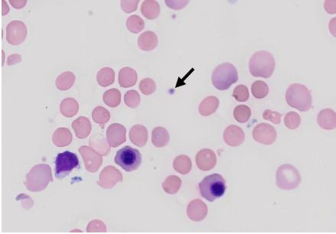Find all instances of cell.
Returning a JSON list of instances; mask_svg holds the SVG:
<instances>
[{"label":"cell","instance_id":"7c38bea8","mask_svg":"<svg viewBox=\"0 0 336 234\" xmlns=\"http://www.w3.org/2000/svg\"><path fill=\"white\" fill-rule=\"evenodd\" d=\"M122 181V175L116 168L113 166H108L104 168L102 173L100 174L98 185L104 189H112L118 182Z\"/></svg>","mask_w":336,"mask_h":234},{"label":"cell","instance_id":"1f68e13d","mask_svg":"<svg viewBox=\"0 0 336 234\" xmlns=\"http://www.w3.org/2000/svg\"><path fill=\"white\" fill-rule=\"evenodd\" d=\"M252 116L250 108L246 105H239L234 110V117L238 123H245L250 120Z\"/></svg>","mask_w":336,"mask_h":234},{"label":"cell","instance_id":"ba28073f","mask_svg":"<svg viewBox=\"0 0 336 234\" xmlns=\"http://www.w3.org/2000/svg\"><path fill=\"white\" fill-rule=\"evenodd\" d=\"M79 166V159L77 155L66 151L59 153L56 159V179H62L66 177L74 169Z\"/></svg>","mask_w":336,"mask_h":234},{"label":"cell","instance_id":"f35d334b","mask_svg":"<svg viewBox=\"0 0 336 234\" xmlns=\"http://www.w3.org/2000/svg\"><path fill=\"white\" fill-rule=\"evenodd\" d=\"M233 97L238 102H245L249 98V90L243 84L235 87L233 92Z\"/></svg>","mask_w":336,"mask_h":234},{"label":"cell","instance_id":"7a4b0ae2","mask_svg":"<svg viewBox=\"0 0 336 234\" xmlns=\"http://www.w3.org/2000/svg\"><path fill=\"white\" fill-rule=\"evenodd\" d=\"M51 182H53L51 168L46 164H40L27 174L24 185L30 192H40L44 191Z\"/></svg>","mask_w":336,"mask_h":234},{"label":"cell","instance_id":"e0dca14e","mask_svg":"<svg viewBox=\"0 0 336 234\" xmlns=\"http://www.w3.org/2000/svg\"><path fill=\"white\" fill-rule=\"evenodd\" d=\"M317 123L323 130H334L336 127V112L331 109L322 110L317 116Z\"/></svg>","mask_w":336,"mask_h":234},{"label":"cell","instance_id":"f1b7e54d","mask_svg":"<svg viewBox=\"0 0 336 234\" xmlns=\"http://www.w3.org/2000/svg\"><path fill=\"white\" fill-rule=\"evenodd\" d=\"M162 189L166 193L175 195L181 189L182 180L178 176L170 175L162 183Z\"/></svg>","mask_w":336,"mask_h":234},{"label":"cell","instance_id":"3957f363","mask_svg":"<svg viewBox=\"0 0 336 234\" xmlns=\"http://www.w3.org/2000/svg\"><path fill=\"white\" fill-rule=\"evenodd\" d=\"M286 100L290 107L301 112L308 111L312 107L311 93L304 84H291L286 93Z\"/></svg>","mask_w":336,"mask_h":234},{"label":"cell","instance_id":"9a60e30c","mask_svg":"<svg viewBox=\"0 0 336 234\" xmlns=\"http://www.w3.org/2000/svg\"><path fill=\"white\" fill-rule=\"evenodd\" d=\"M245 134L242 128L234 125L228 126L224 133V140L226 144L233 147L240 146L244 141Z\"/></svg>","mask_w":336,"mask_h":234},{"label":"cell","instance_id":"ffe728a7","mask_svg":"<svg viewBox=\"0 0 336 234\" xmlns=\"http://www.w3.org/2000/svg\"><path fill=\"white\" fill-rule=\"evenodd\" d=\"M138 80V73L130 67H124L119 72V84L124 88L132 87Z\"/></svg>","mask_w":336,"mask_h":234},{"label":"cell","instance_id":"4fadbf2b","mask_svg":"<svg viewBox=\"0 0 336 234\" xmlns=\"http://www.w3.org/2000/svg\"><path fill=\"white\" fill-rule=\"evenodd\" d=\"M126 128L119 123L111 124L106 130V140L110 147L116 148L126 142Z\"/></svg>","mask_w":336,"mask_h":234},{"label":"cell","instance_id":"cb8c5ba5","mask_svg":"<svg viewBox=\"0 0 336 234\" xmlns=\"http://www.w3.org/2000/svg\"><path fill=\"white\" fill-rule=\"evenodd\" d=\"M152 142L156 148H162L170 142V134L165 128L158 126L152 130Z\"/></svg>","mask_w":336,"mask_h":234},{"label":"cell","instance_id":"83f0119b","mask_svg":"<svg viewBox=\"0 0 336 234\" xmlns=\"http://www.w3.org/2000/svg\"><path fill=\"white\" fill-rule=\"evenodd\" d=\"M142 15L148 19H155L160 13V6L156 1H145L141 6Z\"/></svg>","mask_w":336,"mask_h":234},{"label":"cell","instance_id":"d6986e66","mask_svg":"<svg viewBox=\"0 0 336 234\" xmlns=\"http://www.w3.org/2000/svg\"><path fill=\"white\" fill-rule=\"evenodd\" d=\"M72 128L78 139H86L92 132V123L84 116H80L72 123Z\"/></svg>","mask_w":336,"mask_h":234},{"label":"cell","instance_id":"7bdbcfd3","mask_svg":"<svg viewBox=\"0 0 336 234\" xmlns=\"http://www.w3.org/2000/svg\"><path fill=\"white\" fill-rule=\"evenodd\" d=\"M166 3L170 8H174V9H180V8H184L186 5L188 3V1H183V2H180V1H178V2H172V1L168 2V1H166Z\"/></svg>","mask_w":336,"mask_h":234},{"label":"cell","instance_id":"4dcf8cb0","mask_svg":"<svg viewBox=\"0 0 336 234\" xmlns=\"http://www.w3.org/2000/svg\"><path fill=\"white\" fill-rule=\"evenodd\" d=\"M104 102L108 107H118L121 102V93L118 89H110L106 90L104 94Z\"/></svg>","mask_w":336,"mask_h":234},{"label":"cell","instance_id":"836d02e7","mask_svg":"<svg viewBox=\"0 0 336 234\" xmlns=\"http://www.w3.org/2000/svg\"><path fill=\"white\" fill-rule=\"evenodd\" d=\"M252 91L255 98L264 99L268 95L269 87L264 81L256 80L252 84Z\"/></svg>","mask_w":336,"mask_h":234},{"label":"cell","instance_id":"e575fe53","mask_svg":"<svg viewBox=\"0 0 336 234\" xmlns=\"http://www.w3.org/2000/svg\"><path fill=\"white\" fill-rule=\"evenodd\" d=\"M126 26L130 31L136 34L144 29L145 23L144 20L138 15H132L128 18L126 21Z\"/></svg>","mask_w":336,"mask_h":234},{"label":"cell","instance_id":"44dd1931","mask_svg":"<svg viewBox=\"0 0 336 234\" xmlns=\"http://www.w3.org/2000/svg\"><path fill=\"white\" fill-rule=\"evenodd\" d=\"M158 44V38L152 31H148L142 33L138 38V45L140 49L146 51L154 50Z\"/></svg>","mask_w":336,"mask_h":234},{"label":"cell","instance_id":"30bf717a","mask_svg":"<svg viewBox=\"0 0 336 234\" xmlns=\"http://www.w3.org/2000/svg\"><path fill=\"white\" fill-rule=\"evenodd\" d=\"M79 153L84 162L86 171L92 173L96 172L103 163V157L93 148L83 146L79 148Z\"/></svg>","mask_w":336,"mask_h":234},{"label":"cell","instance_id":"9c48e42d","mask_svg":"<svg viewBox=\"0 0 336 234\" xmlns=\"http://www.w3.org/2000/svg\"><path fill=\"white\" fill-rule=\"evenodd\" d=\"M254 139L261 144L272 145L278 137L276 129L268 123H260L256 125L252 133Z\"/></svg>","mask_w":336,"mask_h":234},{"label":"cell","instance_id":"ab89813d","mask_svg":"<svg viewBox=\"0 0 336 234\" xmlns=\"http://www.w3.org/2000/svg\"><path fill=\"white\" fill-rule=\"evenodd\" d=\"M282 114L278 112L272 111V110H266L263 113V118L265 120L271 122L274 124H280L281 122Z\"/></svg>","mask_w":336,"mask_h":234},{"label":"cell","instance_id":"8992f818","mask_svg":"<svg viewBox=\"0 0 336 234\" xmlns=\"http://www.w3.org/2000/svg\"><path fill=\"white\" fill-rule=\"evenodd\" d=\"M276 179L278 188L285 191L297 189L302 181L298 171L290 164L280 166L276 171Z\"/></svg>","mask_w":336,"mask_h":234},{"label":"cell","instance_id":"4316f807","mask_svg":"<svg viewBox=\"0 0 336 234\" xmlns=\"http://www.w3.org/2000/svg\"><path fill=\"white\" fill-rule=\"evenodd\" d=\"M96 80H98L99 85L103 87H108V86L113 84L115 80L114 71L110 67L102 68L98 73Z\"/></svg>","mask_w":336,"mask_h":234},{"label":"cell","instance_id":"74e56055","mask_svg":"<svg viewBox=\"0 0 336 234\" xmlns=\"http://www.w3.org/2000/svg\"><path fill=\"white\" fill-rule=\"evenodd\" d=\"M156 85L154 80L150 78H145L140 83V90L145 95H150L155 92Z\"/></svg>","mask_w":336,"mask_h":234},{"label":"cell","instance_id":"6da1fadb","mask_svg":"<svg viewBox=\"0 0 336 234\" xmlns=\"http://www.w3.org/2000/svg\"><path fill=\"white\" fill-rule=\"evenodd\" d=\"M275 66L274 57L266 51L254 53L249 61V70L254 77L269 78L274 72Z\"/></svg>","mask_w":336,"mask_h":234},{"label":"cell","instance_id":"d6a6232c","mask_svg":"<svg viewBox=\"0 0 336 234\" xmlns=\"http://www.w3.org/2000/svg\"><path fill=\"white\" fill-rule=\"evenodd\" d=\"M92 118L98 124L104 126L110 118V113L103 107H98L93 110Z\"/></svg>","mask_w":336,"mask_h":234},{"label":"cell","instance_id":"484cf974","mask_svg":"<svg viewBox=\"0 0 336 234\" xmlns=\"http://www.w3.org/2000/svg\"><path fill=\"white\" fill-rule=\"evenodd\" d=\"M192 164L191 159L184 155L177 156L173 162V168L178 173L182 174V175L190 173L192 170Z\"/></svg>","mask_w":336,"mask_h":234},{"label":"cell","instance_id":"b9f144b4","mask_svg":"<svg viewBox=\"0 0 336 234\" xmlns=\"http://www.w3.org/2000/svg\"><path fill=\"white\" fill-rule=\"evenodd\" d=\"M138 4H139V1H122L121 6H122L124 11L130 13L131 11H135L136 9Z\"/></svg>","mask_w":336,"mask_h":234},{"label":"cell","instance_id":"5bb4252c","mask_svg":"<svg viewBox=\"0 0 336 234\" xmlns=\"http://www.w3.org/2000/svg\"><path fill=\"white\" fill-rule=\"evenodd\" d=\"M196 162L200 170L210 171L216 166L217 157L214 151L208 149H202L196 155Z\"/></svg>","mask_w":336,"mask_h":234},{"label":"cell","instance_id":"60d3db41","mask_svg":"<svg viewBox=\"0 0 336 234\" xmlns=\"http://www.w3.org/2000/svg\"><path fill=\"white\" fill-rule=\"evenodd\" d=\"M86 231L88 233H105L106 232V227H105L104 224L103 222H102L100 221H98V220H94V221H92V222L89 224Z\"/></svg>","mask_w":336,"mask_h":234},{"label":"cell","instance_id":"d4e9b609","mask_svg":"<svg viewBox=\"0 0 336 234\" xmlns=\"http://www.w3.org/2000/svg\"><path fill=\"white\" fill-rule=\"evenodd\" d=\"M79 110V105L77 100L74 98H66L62 100L60 104V111L63 116L70 118L77 114Z\"/></svg>","mask_w":336,"mask_h":234},{"label":"cell","instance_id":"8d00e7d4","mask_svg":"<svg viewBox=\"0 0 336 234\" xmlns=\"http://www.w3.org/2000/svg\"><path fill=\"white\" fill-rule=\"evenodd\" d=\"M124 102L128 107L136 108L140 103V96L136 90H129L124 97Z\"/></svg>","mask_w":336,"mask_h":234},{"label":"cell","instance_id":"5b68a950","mask_svg":"<svg viewBox=\"0 0 336 234\" xmlns=\"http://www.w3.org/2000/svg\"><path fill=\"white\" fill-rule=\"evenodd\" d=\"M213 85L219 90H226L238 80L237 69L230 63H224L218 66L212 77Z\"/></svg>","mask_w":336,"mask_h":234},{"label":"cell","instance_id":"7402d4cb","mask_svg":"<svg viewBox=\"0 0 336 234\" xmlns=\"http://www.w3.org/2000/svg\"><path fill=\"white\" fill-rule=\"evenodd\" d=\"M72 133L67 128H59L54 131L52 136L53 143L58 147L68 146L72 142Z\"/></svg>","mask_w":336,"mask_h":234},{"label":"cell","instance_id":"277c9868","mask_svg":"<svg viewBox=\"0 0 336 234\" xmlns=\"http://www.w3.org/2000/svg\"><path fill=\"white\" fill-rule=\"evenodd\" d=\"M202 197L210 202L222 198L226 192V182L219 174L208 175L198 185Z\"/></svg>","mask_w":336,"mask_h":234},{"label":"cell","instance_id":"ee69618b","mask_svg":"<svg viewBox=\"0 0 336 234\" xmlns=\"http://www.w3.org/2000/svg\"><path fill=\"white\" fill-rule=\"evenodd\" d=\"M10 3L14 5V8H23V6L26 4V1H22H22H16V2L10 1Z\"/></svg>","mask_w":336,"mask_h":234},{"label":"cell","instance_id":"f546056e","mask_svg":"<svg viewBox=\"0 0 336 234\" xmlns=\"http://www.w3.org/2000/svg\"><path fill=\"white\" fill-rule=\"evenodd\" d=\"M76 76L70 71L62 73L56 80V87L60 90H69L74 84Z\"/></svg>","mask_w":336,"mask_h":234},{"label":"cell","instance_id":"52a82bcc","mask_svg":"<svg viewBox=\"0 0 336 234\" xmlns=\"http://www.w3.org/2000/svg\"><path fill=\"white\" fill-rule=\"evenodd\" d=\"M114 162L126 172H131L136 170L140 166L142 156L138 149L129 146H125L118 151Z\"/></svg>","mask_w":336,"mask_h":234},{"label":"cell","instance_id":"8fae6325","mask_svg":"<svg viewBox=\"0 0 336 234\" xmlns=\"http://www.w3.org/2000/svg\"><path fill=\"white\" fill-rule=\"evenodd\" d=\"M27 35L26 25L21 21H12L6 27V40L10 44L18 45L24 41Z\"/></svg>","mask_w":336,"mask_h":234},{"label":"cell","instance_id":"2e32d148","mask_svg":"<svg viewBox=\"0 0 336 234\" xmlns=\"http://www.w3.org/2000/svg\"><path fill=\"white\" fill-rule=\"evenodd\" d=\"M207 215V205L200 199L192 201L187 208V215L192 221L196 222L203 221Z\"/></svg>","mask_w":336,"mask_h":234},{"label":"cell","instance_id":"d590c367","mask_svg":"<svg viewBox=\"0 0 336 234\" xmlns=\"http://www.w3.org/2000/svg\"><path fill=\"white\" fill-rule=\"evenodd\" d=\"M300 116L296 112H290L286 115L285 118H284L285 126L289 130H296L297 128L300 125Z\"/></svg>","mask_w":336,"mask_h":234},{"label":"cell","instance_id":"603a6c76","mask_svg":"<svg viewBox=\"0 0 336 234\" xmlns=\"http://www.w3.org/2000/svg\"><path fill=\"white\" fill-rule=\"evenodd\" d=\"M218 107V99L214 96H209L199 105V113L203 116H210L216 113Z\"/></svg>","mask_w":336,"mask_h":234},{"label":"cell","instance_id":"ac0fdd59","mask_svg":"<svg viewBox=\"0 0 336 234\" xmlns=\"http://www.w3.org/2000/svg\"><path fill=\"white\" fill-rule=\"evenodd\" d=\"M130 139L135 146L144 147L148 140V131L142 125H135L130 131Z\"/></svg>","mask_w":336,"mask_h":234}]
</instances>
